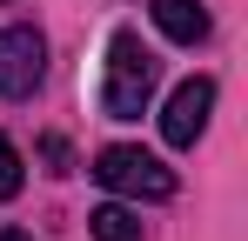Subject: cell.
<instances>
[{"instance_id":"cell-1","label":"cell","mask_w":248,"mask_h":241,"mask_svg":"<svg viewBox=\"0 0 248 241\" xmlns=\"http://www.w3.org/2000/svg\"><path fill=\"white\" fill-rule=\"evenodd\" d=\"M155 80H161V60L141 47V34H114L108 40V80H101V114L108 120H141L148 101H155Z\"/></svg>"},{"instance_id":"cell-2","label":"cell","mask_w":248,"mask_h":241,"mask_svg":"<svg viewBox=\"0 0 248 241\" xmlns=\"http://www.w3.org/2000/svg\"><path fill=\"white\" fill-rule=\"evenodd\" d=\"M94 181L114 188V195H134V201H168L174 195V167L161 154H148V148H127V141L94 154Z\"/></svg>"},{"instance_id":"cell-3","label":"cell","mask_w":248,"mask_h":241,"mask_svg":"<svg viewBox=\"0 0 248 241\" xmlns=\"http://www.w3.org/2000/svg\"><path fill=\"white\" fill-rule=\"evenodd\" d=\"M47 74V40L34 27H0V101H27Z\"/></svg>"},{"instance_id":"cell-4","label":"cell","mask_w":248,"mask_h":241,"mask_svg":"<svg viewBox=\"0 0 248 241\" xmlns=\"http://www.w3.org/2000/svg\"><path fill=\"white\" fill-rule=\"evenodd\" d=\"M208 114H215V80L208 74L181 80V87L168 94V107H161V141L168 148H195L208 134Z\"/></svg>"},{"instance_id":"cell-5","label":"cell","mask_w":248,"mask_h":241,"mask_svg":"<svg viewBox=\"0 0 248 241\" xmlns=\"http://www.w3.org/2000/svg\"><path fill=\"white\" fill-rule=\"evenodd\" d=\"M148 14H155V27H161L174 47L208 40V7H202V0H148Z\"/></svg>"},{"instance_id":"cell-6","label":"cell","mask_w":248,"mask_h":241,"mask_svg":"<svg viewBox=\"0 0 248 241\" xmlns=\"http://www.w3.org/2000/svg\"><path fill=\"white\" fill-rule=\"evenodd\" d=\"M87 235H94V241H141V214L121 208V201H108V208L87 214Z\"/></svg>"},{"instance_id":"cell-7","label":"cell","mask_w":248,"mask_h":241,"mask_svg":"<svg viewBox=\"0 0 248 241\" xmlns=\"http://www.w3.org/2000/svg\"><path fill=\"white\" fill-rule=\"evenodd\" d=\"M20 181H27V174H20V148L0 134V201H14V195H20Z\"/></svg>"},{"instance_id":"cell-8","label":"cell","mask_w":248,"mask_h":241,"mask_svg":"<svg viewBox=\"0 0 248 241\" xmlns=\"http://www.w3.org/2000/svg\"><path fill=\"white\" fill-rule=\"evenodd\" d=\"M41 161H47V174H74V148H67L61 134H47V141H41Z\"/></svg>"},{"instance_id":"cell-9","label":"cell","mask_w":248,"mask_h":241,"mask_svg":"<svg viewBox=\"0 0 248 241\" xmlns=\"http://www.w3.org/2000/svg\"><path fill=\"white\" fill-rule=\"evenodd\" d=\"M0 241H34V235H27V228H0Z\"/></svg>"}]
</instances>
